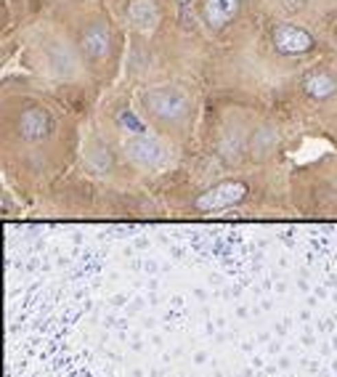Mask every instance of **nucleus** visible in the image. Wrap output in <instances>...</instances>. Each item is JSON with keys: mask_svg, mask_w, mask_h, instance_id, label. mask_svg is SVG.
Instances as JSON below:
<instances>
[{"mask_svg": "<svg viewBox=\"0 0 337 377\" xmlns=\"http://www.w3.org/2000/svg\"><path fill=\"white\" fill-rule=\"evenodd\" d=\"M244 194H247V189L242 183H220L216 189H210L207 194H202L197 199V205L205 210H216V207H226V205H234L239 199H244Z\"/></svg>", "mask_w": 337, "mask_h": 377, "instance_id": "20e7f679", "label": "nucleus"}, {"mask_svg": "<svg viewBox=\"0 0 337 377\" xmlns=\"http://www.w3.org/2000/svg\"><path fill=\"white\" fill-rule=\"evenodd\" d=\"M239 0H205V19L210 27H226L229 21L237 16Z\"/></svg>", "mask_w": 337, "mask_h": 377, "instance_id": "39448f33", "label": "nucleus"}, {"mask_svg": "<svg viewBox=\"0 0 337 377\" xmlns=\"http://www.w3.org/2000/svg\"><path fill=\"white\" fill-rule=\"evenodd\" d=\"M143 106L159 119H178L186 115L189 99L176 85H157L143 93Z\"/></svg>", "mask_w": 337, "mask_h": 377, "instance_id": "f257e3e1", "label": "nucleus"}, {"mask_svg": "<svg viewBox=\"0 0 337 377\" xmlns=\"http://www.w3.org/2000/svg\"><path fill=\"white\" fill-rule=\"evenodd\" d=\"M277 3H279V8H281V11H287V14H298V11L305 8V3H308V0H277Z\"/></svg>", "mask_w": 337, "mask_h": 377, "instance_id": "9d476101", "label": "nucleus"}, {"mask_svg": "<svg viewBox=\"0 0 337 377\" xmlns=\"http://www.w3.org/2000/svg\"><path fill=\"white\" fill-rule=\"evenodd\" d=\"M274 45H277L279 54H287V56H298L314 48V38L292 24H279L274 30Z\"/></svg>", "mask_w": 337, "mask_h": 377, "instance_id": "f03ea898", "label": "nucleus"}, {"mask_svg": "<svg viewBox=\"0 0 337 377\" xmlns=\"http://www.w3.org/2000/svg\"><path fill=\"white\" fill-rule=\"evenodd\" d=\"M80 45H82V51H85L91 59H101V56L106 54V48H109V32H106V27H104L101 21L91 24V27L82 32Z\"/></svg>", "mask_w": 337, "mask_h": 377, "instance_id": "423d86ee", "label": "nucleus"}, {"mask_svg": "<svg viewBox=\"0 0 337 377\" xmlns=\"http://www.w3.org/2000/svg\"><path fill=\"white\" fill-rule=\"evenodd\" d=\"M128 19L141 30H152L159 24V8L154 0H130L128 3Z\"/></svg>", "mask_w": 337, "mask_h": 377, "instance_id": "0eeeda50", "label": "nucleus"}, {"mask_svg": "<svg viewBox=\"0 0 337 377\" xmlns=\"http://www.w3.org/2000/svg\"><path fill=\"white\" fill-rule=\"evenodd\" d=\"M305 93L311 96V99H329L332 93L337 91V78L335 75H329V72H316V75H311V78L305 80Z\"/></svg>", "mask_w": 337, "mask_h": 377, "instance_id": "6e6552de", "label": "nucleus"}, {"mask_svg": "<svg viewBox=\"0 0 337 377\" xmlns=\"http://www.w3.org/2000/svg\"><path fill=\"white\" fill-rule=\"evenodd\" d=\"M19 130L24 139H43L51 133V115L43 106H27L19 115Z\"/></svg>", "mask_w": 337, "mask_h": 377, "instance_id": "7ed1b4c3", "label": "nucleus"}, {"mask_svg": "<svg viewBox=\"0 0 337 377\" xmlns=\"http://www.w3.org/2000/svg\"><path fill=\"white\" fill-rule=\"evenodd\" d=\"M128 149H130V157L139 159V162H157V159H162V149L152 139L130 141Z\"/></svg>", "mask_w": 337, "mask_h": 377, "instance_id": "1a4fd4ad", "label": "nucleus"}]
</instances>
